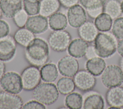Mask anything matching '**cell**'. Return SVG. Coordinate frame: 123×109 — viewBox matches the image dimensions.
<instances>
[{
  "instance_id": "obj_18",
  "label": "cell",
  "mask_w": 123,
  "mask_h": 109,
  "mask_svg": "<svg viewBox=\"0 0 123 109\" xmlns=\"http://www.w3.org/2000/svg\"><path fill=\"white\" fill-rule=\"evenodd\" d=\"M85 66L88 72L95 76H98L105 69L106 63L103 58L97 56L87 60Z\"/></svg>"
},
{
  "instance_id": "obj_28",
  "label": "cell",
  "mask_w": 123,
  "mask_h": 109,
  "mask_svg": "<svg viewBox=\"0 0 123 109\" xmlns=\"http://www.w3.org/2000/svg\"><path fill=\"white\" fill-rule=\"evenodd\" d=\"M24 10L29 16L39 13L40 2L39 0H23Z\"/></svg>"
},
{
  "instance_id": "obj_7",
  "label": "cell",
  "mask_w": 123,
  "mask_h": 109,
  "mask_svg": "<svg viewBox=\"0 0 123 109\" xmlns=\"http://www.w3.org/2000/svg\"><path fill=\"white\" fill-rule=\"evenodd\" d=\"M23 89L33 90L40 83L41 80L40 71L38 67L30 65L22 71L21 74Z\"/></svg>"
},
{
  "instance_id": "obj_9",
  "label": "cell",
  "mask_w": 123,
  "mask_h": 109,
  "mask_svg": "<svg viewBox=\"0 0 123 109\" xmlns=\"http://www.w3.org/2000/svg\"><path fill=\"white\" fill-rule=\"evenodd\" d=\"M79 63L76 58L71 55L62 58L58 62L60 73L63 76L73 77L79 70Z\"/></svg>"
},
{
  "instance_id": "obj_22",
  "label": "cell",
  "mask_w": 123,
  "mask_h": 109,
  "mask_svg": "<svg viewBox=\"0 0 123 109\" xmlns=\"http://www.w3.org/2000/svg\"><path fill=\"white\" fill-rule=\"evenodd\" d=\"M13 38L17 44L26 47L35 38L34 34L26 28H20L14 33Z\"/></svg>"
},
{
  "instance_id": "obj_40",
  "label": "cell",
  "mask_w": 123,
  "mask_h": 109,
  "mask_svg": "<svg viewBox=\"0 0 123 109\" xmlns=\"http://www.w3.org/2000/svg\"><path fill=\"white\" fill-rule=\"evenodd\" d=\"M121 9H122V13H123V0L121 2Z\"/></svg>"
},
{
  "instance_id": "obj_33",
  "label": "cell",
  "mask_w": 123,
  "mask_h": 109,
  "mask_svg": "<svg viewBox=\"0 0 123 109\" xmlns=\"http://www.w3.org/2000/svg\"><path fill=\"white\" fill-rule=\"evenodd\" d=\"M10 32V26L8 23L0 19V39L7 36Z\"/></svg>"
},
{
  "instance_id": "obj_16",
  "label": "cell",
  "mask_w": 123,
  "mask_h": 109,
  "mask_svg": "<svg viewBox=\"0 0 123 109\" xmlns=\"http://www.w3.org/2000/svg\"><path fill=\"white\" fill-rule=\"evenodd\" d=\"M88 45L87 42L81 38L71 40L67 48L69 54L76 59H80L85 56Z\"/></svg>"
},
{
  "instance_id": "obj_23",
  "label": "cell",
  "mask_w": 123,
  "mask_h": 109,
  "mask_svg": "<svg viewBox=\"0 0 123 109\" xmlns=\"http://www.w3.org/2000/svg\"><path fill=\"white\" fill-rule=\"evenodd\" d=\"M105 102L103 97L99 94L94 93L88 95L83 102L85 109H103Z\"/></svg>"
},
{
  "instance_id": "obj_32",
  "label": "cell",
  "mask_w": 123,
  "mask_h": 109,
  "mask_svg": "<svg viewBox=\"0 0 123 109\" xmlns=\"http://www.w3.org/2000/svg\"><path fill=\"white\" fill-rule=\"evenodd\" d=\"M22 109H46L45 105L39 102L37 100H32L26 102L23 104Z\"/></svg>"
},
{
  "instance_id": "obj_11",
  "label": "cell",
  "mask_w": 123,
  "mask_h": 109,
  "mask_svg": "<svg viewBox=\"0 0 123 109\" xmlns=\"http://www.w3.org/2000/svg\"><path fill=\"white\" fill-rule=\"evenodd\" d=\"M25 28L34 34L45 33L48 29L49 22L47 17L40 14L30 16L25 24Z\"/></svg>"
},
{
  "instance_id": "obj_25",
  "label": "cell",
  "mask_w": 123,
  "mask_h": 109,
  "mask_svg": "<svg viewBox=\"0 0 123 109\" xmlns=\"http://www.w3.org/2000/svg\"><path fill=\"white\" fill-rule=\"evenodd\" d=\"M56 86L59 93L63 95H67L73 92L75 88L74 80L72 77L63 76L58 80Z\"/></svg>"
},
{
  "instance_id": "obj_15",
  "label": "cell",
  "mask_w": 123,
  "mask_h": 109,
  "mask_svg": "<svg viewBox=\"0 0 123 109\" xmlns=\"http://www.w3.org/2000/svg\"><path fill=\"white\" fill-rule=\"evenodd\" d=\"M106 100L111 107L123 108V87L117 86L109 88L106 94Z\"/></svg>"
},
{
  "instance_id": "obj_26",
  "label": "cell",
  "mask_w": 123,
  "mask_h": 109,
  "mask_svg": "<svg viewBox=\"0 0 123 109\" xmlns=\"http://www.w3.org/2000/svg\"><path fill=\"white\" fill-rule=\"evenodd\" d=\"M64 103L68 109H80L83 105V97L80 93L73 92L66 95Z\"/></svg>"
},
{
  "instance_id": "obj_41",
  "label": "cell",
  "mask_w": 123,
  "mask_h": 109,
  "mask_svg": "<svg viewBox=\"0 0 123 109\" xmlns=\"http://www.w3.org/2000/svg\"><path fill=\"white\" fill-rule=\"evenodd\" d=\"M2 16V13L1 11V10H0V18H1Z\"/></svg>"
},
{
  "instance_id": "obj_1",
  "label": "cell",
  "mask_w": 123,
  "mask_h": 109,
  "mask_svg": "<svg viewBox=\"0 0 123 109\" xmlns=\"http://www.w3.org/2000/svg\"><path fill=\"white\" fill-rule=\"evenodd\" d=\"M43 39L35 37L25 47V56L27 62L37 67L46 64L49 58V46Z\"/></svg>"
},
{
  "instance_id": "obj_3",
  "label": "cell",
  "mask_w": 123,
  "mask_h": 109,
  "mask_svg": "<svg viewBox=\"0 0 123 109\" xmlns=\"http://www.w3.org/2000/svg\"><path fill=\"white\" fill-rule=\"evenodd\" d=\"M34 98L45 105H50L58 99L59 92L52 83H40L33 91Z\"/></svg>"
},
{
  "instance_id": "obj_4",
  "label": "cell",
  "mask_w": 123,
  "mask_h": 109,
  "mask_svg": "<svg viewBox=\"0 0 123 109\" xmlns=\"http://www.w3.org/2000/svg\"><path fill=\"white\" fill-rule=\"evenodd\" d=\"M101 79L103 85L108 88L120 86L123 83V73L120 66L111 64L106 67Z\"/></svg>"
},
{
  "instance_id": "obj_10",
  "label": "cell",
  "mask_w": 123,
  "mask_h": 109,
  "mask_svg": "<svg viewBox=\"0 0 123 109\" xmlns=\"http://www.w3.org/2000/svg\"><path fill=\"white\" fill-rule=\"evenodd\" d=\"M86 12L79 4H76L68 8L67 18L69 24L72 27L77 28L86 21Z\"/></svg>"
},
{
  "instance_id": "obj_39",
  "label": "cell",
  "mask_w": 123,
  "mask_h": 109,
  "mask_svg": "<svg viewBox=\"0 0 123 109\" xmlns=\"http://www.w3.org/2000/svg\"><path fill=\"white\" fill-rule=\"evenodd\" d=\"M119 64H120V67L121 68V69L123 73V57H122L121 58V59L120 60Z\"/></svg>"
},
{
  "instance_id": "obj_30",
  "label": "cell",
  "mask_w": 123,
  "mask_h": 109,
  "mask_svg": "<svg viewBox=\"0 0 123 109\" xmlns=\"http://www.w3.org/2000/svg\"><path fill=\"white\" fill-rule=\"evenodd\" d=\"M111 31L114 37L119 39L123 38V17H119L114 20Z\"/></svg>"
},
{
  "instance_id": "obj_37",
  "label": "cell",
  "mask_w": 123,
  "mask_h": 109,
  "mask_svg": "<svg viewBox=\"0 0 123 109\" xmlns=\"http://www.w3.org/2000/svg\"><path fill=\"white\" fill-rule=\"evenodd\" d=\"M117 50L119 54L123 57V38L120 39L119 41L117 43Z\"/></svg>"
},
{
  "instance_id": "obj_17",
  "label": "cell",
  "mask_w": 123,
  "mask_h": 109,
  "mask_svg": "<svg viewBox=\"0 0 123 109\" xmlns=\"http://www.w3.org/2000/svg\"><path fill=\"white\" fill-rule=\"evenodd\" d=\"M94 23L91 21H86L78 28L79 37L88 43L94 41L98 34V31Z\"/></svg>"
},
{
  "instance_id": "obj_5",
  "label": "cell",
  "mask_w": 123,
  "mask_h": 109,
  "mask_svg": "<svg viewBox=\"0 0 123 109\" xmlns=\"http://www.w3.org/2000/svg\"><path fill=\"white\" fill-rule=\"evenodd\" d=\"M72 40L70 34L64 30H56L51 32L48 38L50 48L56 52L65 51Z\"/></svg>"
},
{
  "instance_id": "obj_8",
  "label": "cell",
  "mask_w": 123,
  "mask_h": 109,
  "mask_svg": "<svg viewBox=\"0 0 123 109\" xmlns=\"http://www.w3.org/2000/svg\"><path fill=\"white\" fill-rule=\"evenodd\" d=\"M73 80L75 87L82 91H88L94 88L96 84V79L86 70L78 71L74 75Z\"/></svg>"
},
{
  "instance_id": "obj_6",
  "label": "cell",
  "mask_w": 123,
  "mask_h": 109,
  "mask_svg": "<svg viewBox=\"0 0 123 109\" xmlns=\"http://www.w3.org/2000/svg\"><path fill=\"white\" fill-rule=\"evenodd\" d=\"M0 85L3 90L13 94L18 95L23 89L21 75L12 71L5 73L0 81Z\"/></svg>"
},
{
  "instance_id": "obj_27",
  "label": "cell",
  "mask_w": 123,
  "mask_h": 109,
  "mask_svg": "<svg viewBox=\"0 0 123 109\" xmlns=\"http://www.w3.org/2000/svg\"><path fill=\"white\" fill-rule=\"evenodd\" d=\"M104 11L112 19H115L122 13L121 3L118 0H108L104 7Z\"/></svg>"
},
{
  "instance_id": "obj_35",
  "label": "cell",
  "mask_w": 123,
  "mask_h": 109,
  "mask_svg": "<svg viewBox=\"0 0 123 109\" xmlns=\"http://www.w3.org/2000/svg\"><path fill=\"white\" fill-rule=\"evenodd\" d=\"M61 5L65 8H69L77 4L79 0H59Z\"/></svg>"
},
{
  "instance_id": "obj_21",
  "label": "cell",
  "mask_w": 123,
  "mask_h": 109,
  "mask_svg": "<svg viewBox=\"0 0 123 109\" xmlns=\"http://www.w3.org/2000/svg\"><path fill=\"white\" fill-rule=\"evenodd\" d=\"M39 14L48 17L57 12L61 7L59 0H40Z\"/></svg>"
},
{
  "instance_id": "obj_36",
  "label": "cell",
  "mask_w": 123,
  "mask_h": 109,
  "mask_svg": "<svg viewBox=\"0 0 123 109\" xmlns=\"http://www.w3.org/2000/svg\"><path fill=\"white\" fill-rule=\"evenodd\" d=\"M98 56L95 50L94 46H90L88 47L85 57L87 60Z\"/></svg>"
},
{
  "instance_id": "obj_34",
  "label": "cell",
  "mask_w": 123,
  "mask_h": 109,
  "mask_svg": "<svg viewBox=\"0 0 123 109\" xmlns=\"http://www.w3.org/2000/svg\"><path fill=\"white\" fill-rule=\"evenodd\" d=\"M104 11V7L99 8L98 9L93 10H86V13L91 18L95 19L99 14L102 13Z\"/></svg>"
},
{
  "instance_id": "obj_38",
  "label": "cell",
  "mask_w": 123,
  "mask_h": 109,
  "mask_svg": "<svg viewBox=\"0 0 123 109\" xmlns=\"http://www.w3.org/2000/svg\"><path fill=\"white\" fill-rule=\"evenodd\" d=\"M6 65L4 61L0 60V81L4 74L5 73Z\"/></svg>"
},
{
  "instance_id": "obj_14",
  "label": "cell",
  "mask_w": 123,
  "mask_h": 109,
  "mask_svg": "<svg viewBox=\"0 0 123 109\" xmlns=\"http://www.w3.org/2000/svg\"><path fill=\"white\" fill-rule=\"evenodd\" d=\"M23 7V0H0V9L7 18H13Z\"/></svg>"
},
{
  "instance_id": "obj_2",
  "label": "cell",
  "mask_w": 123,
  "mask_h": 109,
  "mask_svg": "<svg viewBox=\"0 0 123 109\" xmlns=\"http://www.w3.org/2000/svg\"><path fill=\"white\" fill-rule=\"evenodd\" d=\"M94 47L98 56L108 58L117 50V43L116 39L110 33H99L96 36Z\"/></svg>"
},
{
  "instance_id": "obj_12",
  "label": "cell",
  "mask_w": 123,
  "mask_h": 109,
  "mask_svg": "<svg viewBox=\"0 0 123 109\" xmlns=\"http://www.w3.org/2000/svg\"><path fill=\"white\" fill-rule=\"evenodd\" d=\"M15 41L11 36L0 39V60L7 62L12 60L16 53Z\"/></svg>"
},
{
  "instance_id": "obj_31",
  "label": "cell",
  "mask_w": 123,
  "mask_h": 109,
  "mask_svg": "<svg viewBox=\"0 0 123 109\" xmlns=\"http://www.w3.org/2000/svg\"><path fill=\"white\" fill-rule=\"evenodd\" d=\"M28 16L26 12L22 9L14 15L13 18V21L18 27L23 28L25 26Z\"/></svg>"
},
{
  "instance_id": "obj_29",
  "label": "cell",
  "mask_w": 123,
  "mask_h": 109,
  "mask_svg": "<svg viewBox=\"0 0 123 109\" xmlns=\"http://www.w3.org/2000/svg\"><path fill=\"white\" fill-rule=\"evenodd\" d=\"M108 0H79V2L86 10H93L104 7Z\"/></svg>"
},
{
  "instance_id": "obj_24",
  "label": "cell",
  "mask_w": 123,
  "mask_h": 109,
  "mask_svg": "<svg viewBox=\"0 0 123 109\" xmlns=\"http://www.w3.org/2000/svg\"><path fill=\"white\" fill-rule=\"evenodd\" d=\"M112 19L107 13L102 12L94 20V24L98 31L106 32L110 31L112 25Z\"/></svg>"
},
{
  "instance_id": "obj_19",
  "label": "cell",
  "mask_w": 123,
  "mask_h": 109,
  "mask_svg": "<svg viewBox=\"0 0 123 109\" xmlns=\"http://www.w3.org/2000/svg\"><path fill=\"white\" fill-rule=\"evenodd\" d=\"M41 79L44 82L52 83L58 77L59 70L57 66L53 63H46L41 66L40 70Z\"/></svg>"
},
{
  "instance_id": "obj_13",
  "label": "cell",
  "mask_w": 123,
  "mask_h": 109,
  "mask_svg": "<svg viewBox=\"0 0 123 109\" xmlns=\"http://www.w3.org/2000/svg\"><path fill=\"white\" fill-rule=\"evenodd\" d=\"M23 104L22 98L17 94L0 91V109H20Z\"/></svg>"
},
{
  "instance_id": "obj_20",
  "label": "cell",
  "mask_w": 123,
  "mask_h": 109,
  "mask_svg": "<svg viewBox=\"0 0 123 109\" xmlns=\"http://www.w3.org/2000/svg\"><path fill=\"white\" fill-rule=\"evenodd\" d=\"M48 22L49 27L53 31L64 30L68 24L65 14L58 12L49 16Z\"/></svg>"
}]
</instances>
